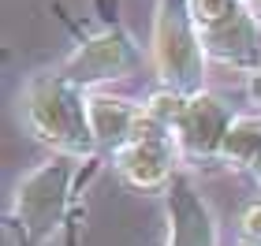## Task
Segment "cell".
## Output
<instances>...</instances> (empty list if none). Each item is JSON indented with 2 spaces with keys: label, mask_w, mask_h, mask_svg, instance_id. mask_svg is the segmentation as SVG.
Instances as JSON below:
<instances>
[{
  "label": "cell",
  "mask_w": 261,
  "mask_h": 246,
  "mask_svg": "<svg viewBox=\"0 0 261 246\" xmlns=\"http://www.w3.org/2000/svg\"><path fill=\"white\" fill-rule=\"evenodd\" d=\"M19 120L53 153L79 157L86 164L101 160L90 131V90L64 78L60 67H41V71H30L22 78Z\"/></svg>",
  "instance_id": "cell-1"
},
{
  "label": "cell",
  "mask_w": 261,
  "mask_h": 246,
  "mask_svg": "<svg viewBox=\"0 0 261 246\" xmlns=\"http://www.w3.org/2000/svg\"><path fill=\"white\" fill-rule=\"evenodd\" d=\"M79 168H82L79 157L53 153L41 164H34L27 175H19L4 213L8 246H45L67 224Z\"/></svg>",
  "instance_id": "cell-2"
},
{
  "label": "cell",
  "mask_w": 261,
  "mask_h": 246,
  "mask_svg": "<svg viewBox=\"0 0 261 246\" xmlns=\"http://www.w3.org/2000/svg\"><path fill=\"white\" fill-rule=\"evenodd\" d=\"M149 64L157 71V86L175 90L183 97L205 90V45H201L191 0H153L149 26Z\"/></svg>",
  "instance_id": "cell-3"
},
{
  "label": "cell",
  "mask_w": 261,
  "mask_h": 246,
  "mask_svg": "<svg viewBox=\"0 0 261 246\" xmlns=\"http://www.w3.org/2000/svg\"><path fill=\"white\" fill-rule=\"evenodd\" d=\"M97 8L105 15L101 26L97 30H75V49L56 64L64 78H71L75 86L90 90V93L97 86H105V82L130 78L142 67V45L116 19V4L109 8V0H97Z\"/></svg>",
  "instance_id": "cell-4"
},
{
  "label": "cell",
  "mask_w": 261,
  "mask_h": 246,
  "mask_svg": "<svg viewBox=\"0 0 261 246\" xmlns=\"http://www.w3.org/2000/svg\"><path fill=\"white\" fill-rule=\"evenodd\" d=\"M179 164H183V153L175 134L168 127L149 123L146 112H142L138 134L112 157L116 175L135 190H168V183L179 175Z\"/></svg>",
  "instance_id": "cell-5"
},
{
  "label": "cell",
  "mask_w": 261,
  "mask_h": 246,
  "mask_svg": "<svg viewBox=\"0 0 261 246\" xmlns=\"http://www.w3.org/2000/svg\"><path fill=\"white\" fill-rule=\"evenodd\" d=\"M235 123V108L220 93L201 90L194 97H187L179 120H175V142H179L183 160L191 164H220L224 138H228Z\"/></svg>",
  "instance_id": "cell-6"
},
{
  "label": "cell",
  "mask_w": 261,
  "mask_h": 246,
  "mask_svg": "<svg viewBox=\"0 0 261 246\" xmlns=\"http://www.w3.org/2000/svg\"><path fill=\"white\" fill-rule=\"evenodd\" d=\"M164 216H168V242L164 246H220L217 216L187 172H179L164 190Z\"/></svg>",
  "instance_id": "cell-7"
},
{
  "label": "cell",
  "mask_w": 261,
  "mask_h": 246,
  "mask_svg": "<svg viewBox=\"0 0 261 246\" xmlns=\"http://www.w3.org/2000/svg\"><path fill=\"white\" fill-rule=\"evenodd\" d=\"M198 34L209 60L246 71V75L261 71V22L250 15V8H239L220 22L198 26Z\"/></svg>",
  "instance_id": "cell-8"
},
{
  "label": "cell",
  "mask_w": 261,
  "mask_h": 246,
  "mask_svg": "<svg viewBox=\"0 0 261 246\" xmlns=\"http://www.w3.org/2000/svg\"><path fill=\"white\" fill-rule=\"evenodd\" d=\"M142 127V104L116 93H90V131L97 142V157H116L120 149L138 134Z\"/></svg>",
  "instance_id": "cell-9"
},
{
  "label": "cell",
  "mask_w": 261,
  "mask_h": 246,
  "mask_svg": "<svg viewBox=\"0 0 261 246\" xmlns=\"http://www.w3.org/2000/svg\"><path fill=\"white\" fill-rule=\"evenodd\" d=\"M220 164H231V168L246 172L261 186V112L235 116L231 131H228V138H224Z\"/></svg>",
  "instance_id": "cell-10"
},
{
  "label": "cell",
  "mask_w": 261,
  "mask_h": 246,
  "mask_svg": "<svg viewBox=\"0 0 261 246\" xmlns=\"http://www.w3.org/2000/svg\"><path fill=\"white\" fill-rule=\"evenodd\" d=\"M239 242L261 246V198L243 205V213H239Z\"/></svg>",
  "instance_id": "cell-11"
},
{
  "label": "cell",
  "mask_w": 261,
  "mask_h": 246,
  "mask_svg": "<svg viewBox=\"0 0 261 246\" xmlns=\"http://www.w3.org/2000/svg\"><path fill=\"white\" fill-rule=\"evenodd\" d=\"M246 93H250L254 104H261V71H254L250 78H246Z\"/></svg>",
  "instance_id": "cell-12"
},
{
  "label": "cell",
  "mask_w": 261,
  "mask_h": 246,
  "mask_svg": "<svg viewBox=\"0 0 261 246\" xmlns=\"http://www.w3.org/2000/svg\"><path fill=\"white\" fill-rule=\"evenodd\" d=\"M246 8H250V15L261 22V0H246Z\"/></svg>",
  "instance_id": "cell-13"
},
{
  "label": "cell",
  "mask_w": 261,
  "mask_h": 246,
  "mask_svg": "<svg viewBox=\"0 0 261 246\" xmlns=\"http://www.w3.org/2000/svg\"><path fill=\"white\" fill-rule=\"evenodd\" d=\"M239 246H246V242H239Z\"/></svg>",
  "instance_id": "cell-14"
},
{
  "label": "cell",
  "mask_w": 261,
  "mask_h": 246,
  "mask_svg": "<svg viewBox=\"0 0 261 246\" xmlns=\"http://www.w3.org/2000/svg\"><path fill=\"white\" fill-rule=\"evenodd\" d=\"M243 4H246V0H243Z\"/></svg>",
  "instance_id": "cell-15"
}]
</instances>
